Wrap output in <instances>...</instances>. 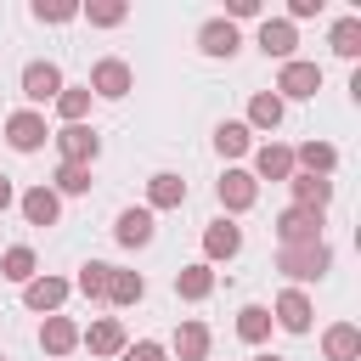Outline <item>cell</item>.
<instances>
[{
  "mask_svg": "<svg viewBox=\"0 0 361 361\" xmlns=\"http://www.w3.org/2000/svg\"><path fill=\"white\" fill-rule=\"evenodd\" d=\"M237 338L243 344H265L271 338V305H243L237 310Z\"/></svg>",
  "mask_w": 361,
  "mask_h": 361,
  "instance_id": "27",
  "label": "cell"
},
{
  "mask_svg": "<svg viewBox=\"0 0 361 361\" xmlns=\"http://www.w3.org/2000/svg\"><path fill=\"white\" fill-rule=\"evenodd\" d=\"M327 45H333L344 62H355V56H361V17H338L333 34H327Z\"/></svg>",
  "mask_w": 361,
  "mask_h": 361,
  "instance_id": "30",
  "label": "cell"
},
{
  "mask_svg": "<svg viewBox=\"0 0 361 361\" xmlns=\"http://www.w3.org/2000/svg\"><path fill=\"white\" fill-rule=\"evenodd\" d=\"M23 96L34 102V113H39V102H56L62 96V68L56 62H28L23 68Z\"/></svg>",
  "mask_w": 361,
  "mask_h": 361,
  "instance_id": "12",
  "label": "cell"
},
{
  "mask_svg": "<svg viewBox=\"0 0 361 361\" xmlns=\"http://www.w3.org/2000/svg\"><path fill=\"white\" fill-rule=\"evenodd\" d=\"M107 271H113V265H102V259H85V265H79V276H73V288H79L90 305H102V299H107Z\"/></svg>",
  "mask_w": 361,
  "mask_h": 361,
  "instance_id": "32",
  "label": "cell"
},
{
  "mask_svg": "<svg viewBox=\"0 0 361 361\" xmlns=\"http://www.w3.org/2000/svg\"><path fill=\"white\" fill-rule=\"evenodd\" d=\"M180 203H186V180L175 169H158L147 180V209H180Z\"/></svg>",
  "mask_w": 361,
  "mask_h": 361,
  "instance_id": "22",
  "label": "cell"
},
{
  "mask_svg": "<svg viewBox=\"0 0 361 361\" xmlns=\"http://www.w3.org/2000/svg\"><path fill=\"white\" fill-rule=\"evenodd\" d=\"M214 152H220V158H243V152H254V130H248L243 118L214 124Z\"/></svg>",
  "mask_w": 361,
  "mask_h": 361,
  "instance_id": "25",
  "label": "cell"
},
{
  "mask_svg": "<svg viewBox=\"0 0 361 361\" xmlns=\"http://www.w3.org/2000/svg\"><path fill=\"white\" fill-rule=\"evenodd\" d=\"M254 361H282V355H254Z\"/></svg>",
  "mask_w": 361,
  "mask_h": 361,
  "instance_id": "40",
  "label": "cell"
},
{
  "mask_svg": "<svg viewBox=\"0 0 361 361\" xmlns=\"http://www.w3.org/2000/svg\"><path fill=\"white\" fill-rule=\"evenodd\" d=\"M73 293V282H62V276H34V282H23V305L28 310H45V316H56V305Z\"/></svg>",
  "mask_w": 361,
  "mask_h": 361,
  "instance_id": "16",
  "label": "cell"
},
{
  "mask_svg": "<svg viewBox=\"0 0 361 361\" xmlns=\"http://www.w3.org/2000/svg\"><path fill=\"white\" fill-rule=\"evenodd\" d=\"M322 355L327 361H361V327L355 322H333L322 333Z\"/></svg>",
  "mask_w": 361,
  "mask_h": 361,
  "instance_id": "18",
  "label": "cell"
},
{
  "mask_svg": "<svg viewBox=\"0 0 361 361\" xmlns=\"http://www.w3.org/2000/svg\"><path fill=\"white\" fill-rule=\"evenodd\" d=\"M265 6L259 0H226V23H237V17H259Z\"/></svg>",
  "mask_w": 361,
  "mask_h": 361,
  "instance_id": "37",
  "label": "cell"
},
{
  "mask_svg": "<svg viewBox=\"0 0 361 361\" xmlns=\"http://www.w3.org/2000/svg\"><path fill=\"white\" fill-rule=\"evenodd\" d=\"M17 209H23V220H28V226H56V220H62V197H56L45 180H39V186H28V192L17 197Z\"/></svg>",
  "mask_w": 361,
  "mask_h": 361,
  "instance_id": "15",
  "label": "cell"
},
{
  "mask_svg": "<svg viewBox=\"0 0 361 361\" xmlns=\"http://www.w3.org/2000/svg\"><path fill=\"white\" fill-rule=\"evenodd\" d=\"M85 90L102 96V102H124V96L135 90V73H130L124 56H102V62L90 68V85H85Z\"/></svg>",
  "mask_w": 361,
  "mask_h": 361,
  "instance_id": "2",
  "label": "cell"
},
{
  "mask_svg": "<svg viewBox=\"0 0 361 361\" xmlns=\"http://www.w3.org/2000/svg\"><path fill=\"white\" fill-rule=\"evenodd\" d=\"M51 141H56L62 164H85V169H90V164H96V152H102V135H96L90 124H62Z\"/></svg>",
  "mask_w": 361,
  "mask_h": 361,
  "instance_id": "8",
  "label": "cell"
},
{
  "mask_svg": "<svg viewBox=\"0 0 361 361\" xmlns=\"http://www.w3.org/2000/svg\"><path fill=\"white\" fill-rule=\"evenodd\" d=\"M0 361H6V355H0Z\"/></svg>",
  "mask_w": 361,
  "mask_h": 361,
  "instance_id": "41",
  "label": "cell"
},
{
  "mask_svg": "<svg viewBox=\"0 0 361 361\" xmlns=\"http://www.w3.org/2000/svg\"><path fill=\"white\" fill-rule=\"evenodd\" d=\"M316 11H322V0H288V23H305Z\"/></svg>",
  "mask_w": 361,
  "mask_h": 361,
  "instance_id": "38",
  "label": "cell"
},
{
  "mask_svg": "<svg viewBox=\"0 0 361 361\" xmlns=\"http://www.w3.org/2000/svg\"><path fill=\"white\" fill-rule=\"evenodd\" d=\"M51 192H56V197H85V192H90V169H85V164H56Z\"/></svg>",
  "mask_w": 361,
  "mask_h": 361,
  "instance_id": "31",
  "label": "cell"
},
{
  "mask_svg": "<svg viewBox=\"0 0 361 361\" xmlns=\"http://www.w3.org/2000/svg\"><path fill=\"white\" fill-rule=\"evenodd\" d=\"M293 169L327 180V175L338 169V147H333V141H305V147H293Z\"/></svg>",
  "mask_w": 361,
  "mask_h": 361,
  "instance_id": "19",
  "label": "cell"
},
{
  "mask_svg": "<svg viewBox=\"0 0 361 361\" xmlns=\"http://www.w3.org/2000/svg\"><path fill=\"white\" fill-rule=\"evenodd\" d=\"M79 17H85L90 28H118V23L130 17V6H124V0H90V6H79Z\"/></svg>",
  "mask_w": 361,
  "mask_h": 361,
  "instance_id": "33",
  "label": "cell"
},
{
  "mask_svg": "<svg viewBox=\"0 0 361 361\" xmlns=\"http://www.w3.org/2000/svg\"><path fill=\"white\" fill-rule=\"evenodd\" d=\"M85 113H90V90H85V85H62L56 118H62V124H85Z\"/></svg>",
  "mask_w": 361,
  "mask_h": 361,
  "instance_id": "34",
  "label": "cell"
},
{
  "mask_svg": "<svg viewBox=\"0 0 361 361\" xmlns=\"http://www.w3.org/2000/svg\"><path fill=\"white\" fill-rule=\"evenodd\" d=\"M276 271L299 288V282H322L333 271V248L327 243H293V248H276Z\"/></svg>",
  "mask_w": 361,
  "mask_h": 361,
  "instance_id": "1",
  "label": "cell"
},
{
  "mask_svg": "<svg viewBox=\"0 0 361 361\" xmlns=\"http://www.w3.org/2000/svg\"><path fill=\"white\" fill-rule=\"evenodd\" d=\"M0 276H6V282H17V288H23V282H34V276H39V271H34V248H28V243L6 248V254H0Z\"/></svg>",
  "mask_w": 361,
  "mask_h": 361,
  "instance_id": "29",
  "label": "cell"
},
{
  "mask_svg": "<svg viewBox=\"0 0 361 361\" xmlns=\"http://www.w3.org/2000/svg\"><path fill=\"white\" fill-rule=\"evenodd\" d=\"M248 175H254V180H288V175H293V147H282V141H259Z\"/></svg>",
  "mask_w": 361,
  "mask_h": 361,
  "instance_id": "14",
  "label": "cell"
},
{
  "mask_svg": "<svg viewBox=\"0 0 361 361\" xmlns=\"http://www.w3.org/2000/svg\"><path fill=\"white\" fill-rule=\"evenodd\" d=\"M79 6L73 0H34V23H73Z\"/></svg>",
  "mask_w": 361,
  "mask_h": 361,
  "instance_id": "35",
  "label": "cell"
},
{
  "mask_svg": "<svg viewBox=\"0 0 361 361\" xmlns=\"http://www.w3.org/2000/svg\"><path fill=\"white\" fill-rule=\"evenodd\" d=\"M175 355L180 361H209V327L203 322H180L175 327Z\"/></svg>",
  "mask_w": 361,
  "mask_h": 361,
  "instance_id": "28",
  "label": "cell"
},
{
  "mask_svg": "<svg viewBox=\"0 0 361 361\" xmlns=\"http://www.w3.org/2000/svg\"><path fill=\"white\" fill-rule=\"evenodd\" d=\"M11 203H17V192H11V175H0V214H6Z\"/></svg>",
  "mask_w": 361,
  "mask_h": 361,
  "instance_id": "39",
  "label": "cell"
},
{
  "mask_svg": "<svg viewBox=\"0 0 361 361\" xmlns=\"http://www.w3.org/2000/svg\"><path fill=\"white\" fill-rule=\"evenodd\" d=\"M322 226H327L322 209H299V203H288V209L276 214V243H282V248H293V243H322Z\"/></svg>",
  "mask_w": 361,
  "mask_h": 361,
  "instance_id": "3",
  "label": "cell"
},
{
  "mask_svg": "<svg viewBox=\"0 0 361 361\" xmlns=\"http://www.w3.org/2000/svg\"><path fill=\"white\" fill-rule=\"evenodd\" d=\"M310 316H316V305L305 288H282L271 305V327H282V333H310Z\"/></svg>",
  "mask_w": 361,
  "mask_h": 361,
  "instance_id": "6",
  "label": "cell"
},
{
  "mask_svg": "<svg viewBox=\"0 0 361 361\" xmlns=\"http://www.w3.org/2000/svg\"><path fill=\"white\" fill-rule=\"evenodd\" d=\"M147 299V282H141V271H107V305H141Z\"/></svg>",
  "mask_w": 361,
  "mask_h": 361,
  "instance_id": "26",
  "label": "cell"
},
{
  "mask_svg": "<svg viewBox=\"0 0 361 361\" xmlns=\"http://www.w3.org/2000/svg\"><path fill=\"white\" fill-rule=\"evenodd\" d=\"M39 350H45V355H68V350H79V327H73V316H45V322H39Z\"/></svg>",
  "mask_w": 361,
  "mask_h": 361,
  "instance_id": "21",
  "label": "cell"
},
{
  "mask_svg": "<svg viewBox=\"0 0 361 361\" xmlns=\"http://www.w3.org/2000/svg\"><path fill=\"white\" fill-rule=\"evenodd\" d=\"M79 344H85L90 355H124L130 338H124V322H118V316H96V322L79 333Z\"/></svg>",
  "mask_w": 361,
  "mask_h": 361,
  "instance_id": "13",
  "label": "cell"
},
{
  "mask_svg": "<svg viewBox=\"0 0 361 361\" xmlns=\"http://www.w3.org/2000/svg\"><path fill=\"white\" fill-rule=\"evenodd\" d=\"M113 237H118L124 248H147V243L158 237V226H152V209H124V214L113 220Z\"/></svg>",
  "mask_w": 361,
  "mask_h": 361,
  "instance_id": "17",
  "label": "cell"
},
{
  "mask_svg": "<svg viewBox=\"0 0 361 361\" xmlns=\"http://www.w3.org/2000/svg\"><path fill=\"white\" fill-rule=\"evenodd\" d=\"M197 51H203V56H226V62H231V56L243 51V34H237V23H226V17H209V23L197 28Z\"/></svg>",
  "mask_w": 361,
  "mask_h": 361,
  "instance_id": "11",
  "label": "cell"
},
{
  "mask_svg": "<svg viewBox=\"0 0 361 361\" xmlns=\"http://www.w3.org/2000/svg\"><path fill=\"white\" fill-rule=\"evenodd\" d=\"M322 90V62H282V73H276V96H282V107L288 102H310Z\"/></svg>",
  "mask_w": 361,
  "mask_h": 361,
  "instance_id": "4",
  "label": "cell"
},
{
  "mask_svg": "<svg viewBox=\"0 0 361 361\" xmlns=\"http://www.w3.org/2000/svg\"><path fill=\"white\" fill-rule=\"evenodd\" d=\"M282 113H288V107H282V96H276V90H254V96H248V118H243V124H248V130H276V124H282Z\"/></svg>",
  "mask_w": 361,
  "mask_h": 361,
  "instance_id": "24",
  "label": "cell"
},
{
  "mask_svg": "<svg viewBox=\"0 0 361 361\" xmlns=\"http://www.w3.org/2000/svg\"><path fill=\"white\" fill-rule=\"evenodd\" d=\"M6 141H11V152H39V147L51 141V130H45V113H34V107H17V113L6 118Z\"/></svg>",
  "mask_w": 361,
  "mask_h": 361,
  "instance_id": "7",
  "label": "cell"
},
{
  "mask_svg": "<svg viewBox=\"0 0 361 361\" xmlns=\"http://www.w3.org/2000/svg\"><path fill=\"white\" fill-rule=\"evenodd\" d=\"M175 293H180L186 305L209 299V293H214V265H203V259H197V265H180V271H175Z\"/></svg>",
  "mask_w": 361,
  "mask_h": 361,
  "instance_id": "23",
  "label": "cell"
},
{
  "mask_svg": "<svg viewBox=\"0 0 361 361\" xmlns=\"http://www.w3.org/2000/svg\"><path fill=\"white\" fill-rule=\"evenodd\" d=\"M237 254H243V226L231 214L209 220L203 226V265H220V259H237Z\"/></svg>",
  "mask_w": 361,
  "mask_h": 361,
  "instance_id": "5",
  "label": "cell"
},
{
  "mask_svg": "<svg viewBox=\"0 0 361 361\" xmlns=\"http://www.w3.org/2000/svg\"><path fill=\"white\" fill-rule=\"evenodd\" d=\"M214 197H220V209H226V214H243V209H254V203H259V180H254L248 169H226V175L214 180Z\"/></svg>",
  "mask_w": 361,
  "mask_h": 361,
  "instance_id": "9",
  "label": "cell"
},
{
  "mask_svg": "<svg viewBox=\"0 0 361 361\" xmlns=\"http://www.w3.org/2000/svg\"><path fill=\"white\" fill-rule=\"evenodd\" d=\"M254 45H259L265 56H276V62H293V45H299V28H293L288 17H259V34H254Z\"/></svg>",
  "mask_w": 361,
  "mask_h": 361,
  "instance_id": "10",
  "label": "cell"
},
{
  "mask_svg": "<svg viewBox=\"0 0 361 361\" xmlns=\"http://www.w3.org/2000/svg\"><path fill=\"white\" fill-rule=\"evenodd\" d=\"M124 361H164V344L158 338H135V344H124Z\"/></svg>",
  "mask_w": 361,
  "mask_h": 361,
  "instance_id": "36",
  "label": "cell"
},
{
  "mask_svg": "<svg viewBox=\"0 0 361 361\" xmlns=\"http://www.w3.org/2000/svg\"><path fill=\"white\" fill-rule=\"evenodd\" d=\"M288 186H293V203H299V209H322V214H327V203H333V180L293 169V175H288Z\"/></svg>",
  "mask_w": 361,
  "mask_h": 361,
  "instance_id": "20",
  "label": "cell"
}]
</instances>
